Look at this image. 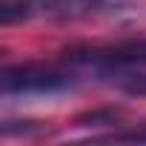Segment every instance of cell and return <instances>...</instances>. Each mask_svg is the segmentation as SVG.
<instances>
[{"label":"cell","mask_w":146,"mask_h":146,"mask_svg":"<svg viewBox=\"0 0 146 146\" xmlns=\"http://www.w3.org/2000/svg\"><path fill=\"white\" fill-rule=\"evenodd\" d=\"M69 63L80 72H89V75L126 83L132 78L146 75V40H129V43L89 49V52H72Z\"/></svg>","instance_id":"1"},{"label":"cell","mask_w":146,"mask_h":146,"mask_svg":"<svg viewBox=\"0 0 146 146\" xmlns=\"http://www.w3.org/2000/svg\"><path fill=\"white\" fill-rule=\"evenodd\" d=\"M3 98H40V95H60L72 89V75L40 66H17L3 69L0 75Z\"/></svg>","instance_id":"2"},{"label":"cell","mask_w":146,"mask_h":146,"mask_svg":"<svg viewBox=\"0 0 146 146\" xmlns=\"http://www.w3.org/2000/svg\"><path fill=\"white\" fill-rule=\"evenodd\" d=\"M106 6V0H0V23L29 17H83Z\"/></svg>","instance_id":"3"},{"label":"cell","mask_w":146,"mask_h":146,"mask_svg":"<svg viewBox=\"0 0 146 146\" xmlns=\"http://www.w3.org/2000/svg\"><path fill=\"white\" fill-rule=\"evenodd\" d=\"M123 89H126L129 95H146V75H140V78H132V80H126V83H123Z\"/></svg>","instance_id":"4"}]
</instances>
